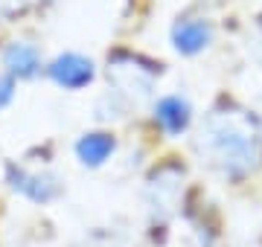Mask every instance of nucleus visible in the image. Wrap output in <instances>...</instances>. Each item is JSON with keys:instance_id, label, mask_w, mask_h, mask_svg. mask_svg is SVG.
Returning a JSON list of instances; mask_svg holds the SVG:
<instances>
[{"instance_id": "obj_3", "label": "nucleus", "mask_w": 262, "mask_h": 247, "mask_svg": "<svg viewBox=\"0 0 262 247\" xmlns=\"http://www.w3.org/2000/svg\"><path fill=\"white\" fill-rule=\"evenodd\" d=\"M9 183H12L15 192L27 195V198L35 201V204H50V201H56L58 192H61L58 178H53L47 171H27V169H20V166H15V163L9 166Z\"/></svg>"}, {"instance_id": "obj_5", "label": "nucleus", "mask_w": 262, "mask_h": 247, "mask_svg": "<svg viewBox=\"0 0 262 247\" xmlns=\"http://www.w3.org/2000/svg\"><path fill=\"white\" fill-rule=\"evenodd\" d=\"M3 67L12 79H32L41 70V50L29 41H12L3 50Z\"/></svg>"}, {"instance_id": "obj_4", "label": "nucleus", "mask_w": 262, "mask_h": 247, "mask_svg": "<svg viewBox=\"0 0 262 247\" xmlns=\"http://www.w3.org/2000/svg\"><path fill=\"white\" fill-rule=\"evenodd\" d=\"M172 44L181 56H198L213 44V23L207 18H181L172 27Z\"/></svg>"}, {"instance_id": "obj_7", "label": "nucleus", "mask_w": 262, "mask_h": 247, "mask_svg": "<svg viewBox=\"0 0 262 247\" xmlns=\"http://www.w3.org/2000/svg\"><path fill=\"white\" fill-rule=\"evenodd\" d=\"M114 149H117L114 134H108V131H91V134H82V137H79V143H76V157H79L82 166L96 169V166H102V163L111 157Z\"/></svg>"}, {"instance_id": "obj_2", "label": "nucleus", "mask_w": 262, "mask_h": 247, "mask_svg": "<svg viewBox=\"0 0 262 247\" xmlns=\"http://www.w3.org/2000/svg\"><path fill=\"white\" fill-rule=\"evenodd\" d=\"M47 76L56 82L58 87H64V90H82L94 82L96 76V67L94 61L82 53H61L50 61L47 67Z\"/></svg>"}, {"instance_id": "obj_9", "label": "nucleus", "mask_w": 262, "mask_h": 247, "mask_svg": "<svg viewBox=\"0 0 262 247\" xmlns=\"http://www.w3.org/2000/svg\"><path fill=\"white\" fill-rule=\"evenodd\" d=\"M12 99H15V79L9 73H0V111L9 108Z\"/></svg>"}, {"instance_id": "obj_6", "label": "nucleus", "mask_w": 262, "mask_h": 247, "mask_svg": "<svg viewBox=\"0 0 262 247\" xmlns=\"http://www.w3.org/2000/svg\"><path fill=\"white\" fill-rule=\"evenodd\" d=\"M189 119H192V108H189V102L178 93L163 96V99H158V105H155V122H158L166 134H172V137L187 131Z\"/></svg>"}, {"instance_id": "obj_8", "label": "nucleus", "mask_w": 262, "mask_h": 247, "mask_svg": "<svg viewBox=\"0 0 262 247\" xmlns=\"http://www.w3.org/2000/svg\"><path fill=\"white\" fill-rule=\"evenodd\" d=\"M27 9V0H0V23H9L18 15H24Z\"/></svg>"}, {"instance_id": "obj_1", "label": "nucleus", "mask_w": 262, "mask_h": 247, "mask_svg": "<svg viewBox=\"0 0 262 247\" xmlns=\"http://www.w3.org/2000/svg\"><path fill=\"white\" fill-rule=\"evenodd\" d=\"M207 145L210 152L227 166H248L253 160V140L233 122L215 119L207 128Z\"/></svg>"}]
</instances>
